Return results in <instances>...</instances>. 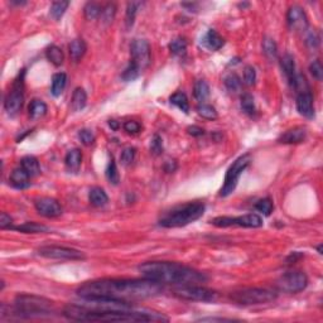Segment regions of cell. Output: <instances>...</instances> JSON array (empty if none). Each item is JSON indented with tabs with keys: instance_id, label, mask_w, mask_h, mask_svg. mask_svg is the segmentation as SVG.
<instances>
[{
	"instance_id": "6da1fadb",
	"label": "cell",
	"mask_w": 323,
	"mask_h": 323,
	"mask_svg": "<svg viewBox=\"0 0 323 323\" xmlns=\"http://www.w3.org/2000/svg\"><path fill=\"white\" fill-rule=\"evenodd\" d=\"M163 291L161 283L150 279H101L92 280L77 289L80 297H100L133 301L146 299L161 294Z\"/></svg>"
},
{
	"instance_id": "7a4b0ae2",
	"label": "cell",
	"mask_w": 323,
	"mask_h": 323,
	"mask_svg": "<svg viewBox=\"0 0 323 323\" xmlns=\"http://www.w3.org/2000/svg\"><path fill=\"white\" fill-rule=\"evenodd\" d=\"M64 316L68 320L79 322H161L168 321V317L154 310L134 309L130 312L121 310H94L79 304H68L64 308Z\"/></svg>"
},
{
	"instance_id": "3957f363",
	"label": "cell",
	"mask_w": 323,
	"mask_h": 323,
	"mask_svg": "<svg viewBox=\"0 0 323 323\" xmlns=\"http://www.w3.org/2000/svg\"><path fill=\"white\" fill-rule=\"evenodd\" d=\"M143 278L150 279L161 284L187 285L205 283L207 275L188 266L168 261H148L139 266Z\"/></svg>"
},
{
	"instance_id": "277c9868",
	"label": "cell",
	"mask_w": 323,
	"mask_h": 323,
	"mask_svg": "<svg viewBox=\"0 0 323 323\" xmlns=\"http://www.w3.org/2000/svg\"><path fill=\"white\" fill-rule=\"evenodd\" d=\"M205 209H206L205 205L201 202H190L182 206H177L162 216L159 220V225L168 228L190 225L202 217Z\"/></svg>"
},
{
	"instance_id": "5b68a950",
	"label": "cell",
	"mask_w": 323,
	"mask_h": 323,
	"mask_svg": "<svg viewBox=\"0 0 323 323\" xmlns=\"http://www.w3.org/2000/svg\"><path fill=\"white\" fill-rule=\"evenodd\" d=\"M53 304L43 297L19 294L14 301V314L22 318H32L51 314Z\"/></svg>"
},
{
	"instance_id": "8992f818",
	"label": "cell",
	"mask_w": 323,
	"mask_h": 323,
	"mask_svg": "<svg viewBox=\"0 0 323 323\" xmlns=\"http://www.w3.org/2000/svg\"><path fill=\"white\" fill-rule=\"evenodd\" d=\"M230 298L241 306H257L275 301L276 293L265 288H244L232 291Z\"/></svg>"
},
{
	"instance_id": "52a82bcc",
	"label": "cell",
	"mask_w": 323,
	"mask_h": 323,
	"mask_svg": "<svg viewBox=\"0 0 323 323\" xmlns=\"http://www.w3.org/2000/svg\"><path fill=\"white\" fill-rule=\"evenodd\" d=\"M250 162L251 155L244 154L239 157V158L230 165V168L226 172L224 186H222L221 191H220V194H221L222 197L228 196V194H231L232 192H234L236 186H238L239 178L242 175V172L247 168V165L250 164Z\"/></svg>"
},
{
	"instance_id": "ba28073f",
	"label": "cell",
	"mask_w": 323,
	"mask_h": 323,
	"mask_svg": "<svg viewBox=\"0 0 323 323\" xmlns=\"http://www.w3.org/2000/svg\"><path fill=\"white\" fill-rule=\"evenodd\" d=\"M173 294L179 299L191 302H212L216 299L215 291L197 284L178 285Z\"/></svg>"
},
{
	"instance_id": "9c48e42d",
	"label": "cell",
	"mask_w": 323,
	"mask_h": 323,
	"mask_svg": "<svg viewBox=\"0 0 323 323\" xmlns=\"http://www.w3.org/2000/svg\"><path fill=\"white\" fill-rule=\"evenodd\" d=\"M24 75H26V72H24V70H22V72H19L18 77L14 80L12 90L5 97L4 106H5V110L10 116L18 114L23 106V101H24Z\"/></svg>"
},
{
	"instance_id": "30bf717a",
	"label": "cell",
	"mask_w": 323,
	"mask_h": 323,
	"mask_svg": "<svg viewBox=\"0 0 323 323\" xmlns=\"http://www.w3.org/2000/svg\"><path fill=\"white\" fill-rule=\"evenodd\" d=\"M150 46L145 39H135L130 46V62L140 73L150 65Z\"/></svg>"
},
{
	"instance_id": "8fae6325",
	"label": "cell",
	"mask_w": 323,
	"mask_h": 323,
	"mask_svg": "<svg viewBox=\"0 0 323 323\" xmlns=\"http://www.w3.org/2000/svg\"><path fill=\"white\" fill-rule=\"evenodd\" d=\"M213 226L217 227H228V226H240V227H261L263 219L257 213H247L238 217H228V216H220L211 221Z\"/></svg>"
},
{
	"instance_id": "7c38bea8",
	"label": "cell",
	"mask_w": 323,
	"mask_h": 323,
	"mask_svg": "<svg viewBox=\"0 0 323 323\" xmlns=\"http://www.w3.org/2000/svg\"><path fill=\"white\" fill-rule=\"evenodd\" d=\"M308 285V278L303 272L293 270L283 274L276 282V287L287 293H299Z\"/></svg>"
},
{
	"instance_id": "4fadbf2b",
	"label": "cell",
	"mask_w": 323,
	"mask_h": 323,
	"mask_svg": "<svg viewBox=\"0 0 323 323\" xmlns=\"http://www.w3.org/2000/svg\"><path fill=\"white\" fill-rule=\"evenodd\" d=\"M38 255L47 259L56 260H83L85 254L82 251L65 246H43L38 249Z\"/></svg>"
},
{
	"instance_id": "5bb4252c",
	"label": "cell",
	"mask_w": 323,
	"mask_h": 323,
	"mask_svg": "<svg viewBox=\"0 0 323 323\" xmlns=\"http://www.w3.org/2000/svg\"><path fill=\"white\" fill-rule=\"evenodd\" d=\"M34 207L39 215L48 217V219L58 217V216H61V213H62V207H61L60 203L54 200V198H51V197H41V198H37L34 202Z\"/></svg>"
},
{
	"instance_id": "9a60e30c",
	"label": "cell",
	"mask_w": 323,
	"mask_h": 323,
	"mask_svg": "<svg viewBox=\"0 0 323 323\" xmlns=\"http://www.w3.org/2000/svg\"><path fill=\"white\" fill-rule=\"evenodd\" d=\"M287 22L291 31L297 32H306L308 29V18L304 13V10L298 5H293L289 8L287 13Z\"/></svg>"
},
{
	"instance_id": "2e32d148",
	"label": "cell",
	"mask_w": 323,
	"mask_h": 323,
	"mask_svg": "<svg viewBox=\"0 0 323 323\" xmlns=\"http://www.w3.org/2000/svg\"><path fill=\"white\" fill-rule=\"evenodd\" d=\"M298 113L302 116L312 119L314 116V105H313V96L310 92H303V94H298L297 101H295Z\"/></svg>"
},
{
	"instance_id": "e0dca14e",
	"label": "cell",
	"mask_w": 323,
	"mask_h": 323,
	"mask_svg": "<svg viewBox=\"0 0 323 323\" xmlns=\"http://www.w3.org/2000/svg\"><path fill=\"white\" fill-rule=\"evenodd\" d=\"M306 138H307V131H306V129L302 127H295L293 128V129L287 130V131L279 138L278 142L283 143V144H298V143L304 142Z\"/></svg>"
},
{
	"instance_id": "ac0fdd59",
	"label": "cell",
	"mask_w": 323,
	"mask_h": 323,
	"mask_svg": "<svg viewBox=\"0 0 323 323\" xmlns=\"http://www.w3.org/2000/svg\"><path fill=\"white\" fill-rule=\"evenodd\" d=\"M224 43H225L224 38L213 29H210L202 38L203 47L210 49V51H219L220 48L224 46Z\"/></svg>"
},
{
	"instance_id": "d6986e66",
	"label": "cell",
	"mask_w": 323,
	"mask_h": 323,
	"mask_svg": "<svg viewBox=\"0 0 323 323\" xmlns=\"http://www.w3.org/2000/svg\"><path fill=\"white\" fill-rule=\"evenodd\" d=\"M29 176L22 167L19 168H16L12 175H10V183L13 184L14 187L18 188V190H24V188H28L31 186V182H29Z\"/></svg>"
},
{
	"instance_id": "ffe728a7",
	"label": "cell",
	"mask_w": 323,
	"mask_h": 323,
	"mask_svg": "<svg viewBox=\"0 0 323 323\" xmlns=\"http://www.w3.org/2000/svg\"><path fill=\"white\" fill-rule=\"evenodd\" d=\"M65 163H66V167L68 171H79L80 167H81V163H82V153H81V150L77 148L68 150V153L66 154V158H65Z\"/></svg>"
},
{
	"instance_id": "44dd1931",
	"label": "cell",
	"mask_w": 323,
	"mask_h": 323,
	"mask_svg": "<svg viewBox=\"0 0 323 323\" xmlns=\"http://www.w3.org/2000/svg\"><path fill=\"white\" fill-rule=\"evenodd\" d=\"M20 167L28 173L29 177H37L41 175V165H39L38 159L33 155H27L20 161Z\"/></svg>"
},
{
	"instance_id": "7402d4cb",
	"label": "cell",
	"mask_w": 323,
	"mask_h": 323,
	"mask_svg": "<svg viewBox=\"0 0 323 323\" xmlns=\"http://www.w3.org/2000/svg\"><path fill=\"white\" fill-rule=\"evenodd\" d=\"M280 66H282L283 72H284L285 77H287V80H288L291 86V83H293L295 79V75H297L295 73L294 58L291 57V54H284L282 60H280Z\"/></svg>"
},
{
	"instance_id": "603a6c76",
	"label": "cell",
	"mask_w": 323,
	"mask_h": 323,
	"mask_svg": "<svg viewBox=\"0 0 323 323\" xmlns=\"http://www.w3.org/2000/svg\"><path fill=\"white\" fill-rule=\"evenodd\" d=\"M68 49H70V56L75 62H79L81 58L83 57V54L86 53V43L82 38H76L73 39L72 42L68 46Z\"/></svg>"
},
{
	"instance_id": "cb8c5ba5",
	"label": "cell",
	"mask_w": 323,
	"mask_h": 323,
	"mask_svg": "<svg viewBox=\"0 0 323 323\" xmlns=\"http://www.w3.org/2000/svg\"><path fill=\"white\" fill-rule=\"evenodd\" d=\"M90 203L95 207H102L109 202V197L102 188L92 187L89 194Z\"/></svg>"
},
{
	"instance_id": "d4e9b609",
	"label": "cell",
	"mask_w": 323,
	"mask_h": 323,
	"mask_svg": "<svg viewBox=\"0 0 323 323\" xmlns=\"http://www.w3.org/2000/svg\"><path fill=\"white\" fill-rule=\"evenodd\" d=\"M87 104V95L82 87H77L72 94V100H71V109L73 111H81Z\"/></svg>"
},
{
	"instance_id": "484cf974",
	"label": "cell",
	"mask_w": 323,
	"mask_h": 323,
	"mask_svg": "<svg viewBox=\"0 0 323 323\" xmlns=\"http://www.w3.org/2000/svg\"><path fill=\"white\" fill-rule=\"evenodd\" d=\"M46 57H47V60L56 67L61 66L65 61V56L62 49L54 45L49 46V47L47 48V51H46Z\"/></svg>"
},
{
	"instance_id": "4316f807",
	"label": "cell",
	"mask_w": 323,
	"mask_h": 323,
	"mask_svg": "<svg viewBox=\"0 0 323 323\" xmlns=\"http://www.w3.org/2000/svg\"><path fill=\"white\" fill-rule=\"evenodd\" d=\"M67 83V76L66 73L60 72L56 73L52 79V87H51V92L53 96H60L62 92H64L65 87H66Z\"/></svg>"
},
{
	"instance_id": "83f0119b",
	"label": "cell",
	"mask_w": 323,
	"mask_h": 323,
	"mask_svg": "<svg viewBox=\"0 0 323 323\" xmlns=\"http://www.w3.org/2000/svg\"><path fill=\"white\" fill-rule=\"evenodd\" d=\"M169 101H171V104L177 106L179 110L183 111L184 114H188V111H190V104H188L187 95H186L184 92L182 91L175 92V94L169 97Z\"/></svg>"
},
{
	"instance_id": "f1b7e54d",
	"label": "cell",
	"mask_w": 323,
	"mask_h": 323,
	"mask_svg": "<svg viewBox=\"0 0 323 323\" xmlns=\"http://www.w3.org/2000/svg\"><path fill=\"white\" fill-rule=\"evenodd\" d=\"M194 97H196L197 101H200L201 104H203V101L209 97L210 86H209V83L205 81V80H198V81L194 83Z\"/></svg>"
},
{
	"instance_id": "f546056e",
	"label": "cell",
	"mask_w": 323,
	"mask_h": 323,
	"mask_svg": "<svg viewBox=\"0 0 323 323\" xmlns=\"http://www.w3.org/2000/svg\"><path fill=\"white\" fill-rule=\"evenodd\" d=\"M46 113H47V105L42 101V100L34 98V100L31 102V105H29V116H31V119H33V120L42 117Z\"/></svg>"
},
{
	"instance_id": "4dcf8cb0",
	"label": "cell",
	"mask_w": 323,
	"mask_h": 323,
	"mask_svg": "<svg viewBox=\"0 0 323 323\" xmlns=\"http://www.w3.org/2000/svg\"><path fill=\"white\" fill-rule=\"evenodd\" d=\"M12 228L16 230V231L26 232V234H39V232L48 231V228L45 225H39L37 222H26L23 225L16 226V227Z\"/></svg>"
},
{
	"instance_id": "1f68e13d",
	"label": "cell",
	"mask_w": 323,
	"mask_h": 323,
	"mask_svg": "<svg viewBox=\"0 0 323 323\" xmlns=\"http://www.w3.org/2000/svg\"><path fill=\"white\" fill-rule=\"evenodd\" d=\"M102 13V8L100 4L97 3H87L83 8V14H85V18L87 20H95L96 18L101 16Z\"/></svg>"
},
{
	"instance_id": "d6a6232c",
	"label": "cell",
	"mask_w": 323,
	"mask_h": 323,
	"mask_svg": "<svg viewBox=\"0 0 323 323\" xmlns=\"http://www.w3.org/2000/svg\"><path fill=\"white\" fill-rule=\"evenodd\" d=\"M70 7V1H54L51 5V16L54 20H60L66 13L67 8Z\"/></svg>"
},
{
	"instance_id": "836d02e7",
	"label": "cell",
	"mask_w": 323,
	"mask_h": 323,
	"mask_svg": "<svg viewBox=\"0 0 323 323\" xmlns=\"http://www.w3.org/2000/svg\"><path fill=\"white\" fill-rule=\"evenodd\" d=\"M169 49L175 56L178 57H183L186 52H187V42L183 38H176L169 43Z\"/></svg>"
},
{
	"instance_id": "e575fe53",
	"label": "cell",
	"mask_w": 323,
	"mask_h": 323,
	"mask_svg": "<svg viewBox=\"0 0 323 323\" xmlns=\"http://www.w3.org/2000/svg\"><path fill=\"white\" fill-rule=\"evenodd\" d=\"M225 86L230 92H238L241 90L242 81H241V79L236 73L231 72L225 77Z\"/></svg>"
},
{
	"instance_id": "d590c367",
	"label": "cell",
	"mask_w": 323,
	"mask_h": 323,
	"mask_svg": "<svg viewBox=\"0 0 323 323\" xmlns=\"http://www.w3.org/2000/svg\"><path fill=\"white\" fill-rule=\"evenodd\" d=\"M140 7H142V3H140V1H131V3L128 4L127 16H125V23H127L128 28L133 27L136 13H138V10H139Z\"/></svg>"
},
{
	"instance_id": "8d00e7d4",
	"label": "cell",
	"mask_w": 323,
	"mask_h": 323,
	"mask_svg": "<svg viewBox=\"0 0 323 323\" xmlns=\"http://www.w3.org/2000/svg\"><path fill=\"white\" fill-rule=\"evenodd\" d=\"M197 113L200 116H202L203 119H207V120H215L217 119V111L213 108L212 105L209 104H201L197 106Z\"/></svg>"
},
{
	"instance_id": "74e56055",
	"label": "cell",
	"mask_w": 323,
	"mask_h": 323,
	"mask_svg": "<svg viewBox=\"0 0 323 323\" xmlns=\"http://www.w3.org/2000/svg\"><path fill=\"white\" fill-rule=\"evenodd\" d=\"M263 52L266 57L269 60H274L278 54V48H276V43L274 42V39L269 38V37H265L263 41Z\"/></svg>"
},
{
	"instance_id": "f35d334b",
	"label": "cell",
	"mask_w": 323,
	"mask_h": 323,
	"mask_svg": "<svg viewBox=\"0 0 323 323\" xmlns=\"http://www.w3.org/2000/svg\"><path fill=\"white\" fill-rule=\"evenodd\" d=\"M105 175H106V178H108V181L110 182L111 184H115V186H116V184L119 183V181H120V176H119L116 163H115V161L113 158H111V161L109 162L108 168H106Z\"/></svg>"
},
{
	"instance_id": "ab89813d",
	"label": "cell",
	"mask_w": 323,
	"mask_h": 323,
	"mask_svg": "<svg viewBox=\"0 0 323 323\" xmlns=\"http://www.w3.org/2000/svg\"><path fill=\"white\" fill-rule=\"evenodd\" d=\"M241 109L247 115L255 114V102L250 94H244L241 96Z\"/></svg>"
},
{
	"instance_id": "60d3db41",
	"label": "cell",
	"mask_w": 323,
	"mask_h": 323,
	"mask_svg": "<svg viewBox=\"0 0 323 323\" xmlns=\"http://www.w3.org/2000/svg\"><path fill=\"white\" fill-rule=\"evenodd\" d=\"M273 207H274L273 206V201L270 200L269 197L261 198V200H259L257 203H255V210L265 216H269L270 213H272Z\"/></svg>"
},
{
	"instance_id": "b9f144b4",
	"label": "cell",
	"mask_w": 323,
	"mask_h": 323,
	"mask_svg": "<svg viewBox=\"0 0 323 323\" xmlns=\"http://www.w3.org/2000/svg\"><path fill=\"white\" fill-rule=\"evenodd\" d=\"M115 13H116V7H115V4H106L104 8H102V20L104 23L109 24L114 20L115 18Z\"/></svg>"
},
{
	"instance_id": "7bdbcfd3",
	"label": "cell",
	"mask_w": 323,
	"mask_h": 323,
	"mask_svg": "<svg viewBox=\"0 0 323 323\" xmlns=\"http://www.w3.org/2000/svg\"><path fill=\"white\" fill-rule=\"evenodd\" d=\"M307 31H306V32H307ZM306 45H307V47L310 48V49H314V48L320 46V35H318V33H317L316 31L307 32V35H306Z\"/></svg>"
},
{
	"instance_id": "ee69618b",
	"label": "cell",
	"mask_w": 323,
	"mask_h": 323,
	"mask_svg": "<svg viewBox=\"0 0 323 323\" xmlns=\"http://www.w3.org/2000/svg\"><path fill=\"white\" fill-rule=\"evenodd\" d=\"M79 138H80V140L82 142V144H85V145H87V146L92 145V144L95 143V135H94V133H92L91 130H87V129L80 130Z\"/></svg>"
},
{
	"instance_id": "f6af8a7d",
	"label": "cell",
	"mask_w": 323,
	"mask_h": 323,
	"mask_svg": "<svg viewBox=\"0 0 323 323\" xmlns=\"http://www.w3.org/2000/svg\"><path fill=\"white\" fill-rule=\"evenodd\" d=\"M150 152L154 155H161L163 153V140L158 134L153 136L152 143H150Z\"/></svg>"
},
{
	"instance_id": "bcb514c9",
	"label": "cell",
	"mask_w": 323,
	"mask_h": 323,
	"mask_svg": "<svg viewBox=\"0 0 323 323\" xmlns=\"http://www.w3.org/2000/svg\"><path fill=\"white\" fill-rule=\"evenodd\" d=\"M134 157H135V149L129 146V148H125L123 150L120 155V161L124 165H129L133 163Z\"/></svg>"
},
{
	"instance_id": "7dc6e473",
	"label": "cell",
	"mask_w": 323,
	"mask_h": 323,
	"mask_svg": "<svg viewBox=\"0 0 323 323\" xmlns=\"http://www.w3.org/2000/svg\"><path fill=\"white\" fill-rule=\"evenodd\" d=\"M309 71L312 73V76L314 77L316 80L321 81L323 79V67L322 64H321L320 61H313L312 64L309 65Z\"/></svg>"
},
{
	"instance_id": "c3c4849f",
	"label": "cell",
	"mask_w": 323,
	"mask_h": 323,
	"mask_svg": "<svg viewBox=\"0 0 323 323\" xmlns=\"http://www.w3.org/2000/svg\"><path fill=\"white\" fill-rule=\"evenodd\" d=\"M257 81V72L254 70V67L246 66L244 70V82L247 86H253Z\"/></svg>"
},
{
	"instance_id": "681fc988",
	"label": "cell",
	"mask_w": 323,
	"mask_h": 323,
	"mask_svg": "<svg viewBox=\"0 0 323 323\" xmlns=\"http://www.w3.org/2000/svg\"><path fill=\"white\" fill-rule=\"evenodd\" d=\"M140 72L138 70H136L135 67H133L131 65L129 64V66L125 68V71L123 72V75H121V79L124 80V81H127V82H129V81H134V80L136 79V77L139 76Z\"/></svg>"
},
{
	"instance_id": "f907efd6",
	"label": "cell",
	"mask_w": 323,
	"mask_h": 323,
	"mask_svg": "<svg viewBox=\"0 0 323 323\" xmlns=\"http://www.w3.org/2000/svg\"><path fill=\"white\" fill-rule=\"evenodd\" d=\"M124 130L129 134H136L140 131V124L134 120H128L124 123Z\"/></svg>"
},
{
	"instance_id": "816d5d0a",
	"label": "cell",
	"mask_w": 323,
	"mask_h": 323,
	"mask_svg": "<svg viewBox=\"0 0 323 323\" xmlns=\"http://www.w3.org/2000/svg\"><path fill=\"white\" fill-rule=\"evenodd\" d=\"M12 224H13V219L7 212H1V215H0V228L5 230L8 227H12Z\"/></svg>"
},
{
	"instance_id": "f5cc1de1",
	"label": "cell",
	"mask_w": 323,
	"mask_h": 323,
	"mask_svg": "<svg viewBox=\"0 0 323 323\" xmlns=\"http://www.w3.org/2000/svg\"><path fill=\"white\" fill-rule=\"evenodd\" d=\"M187 131L192 136H202L205 134V130L200 127H196V125H192V127L188 128Z\"/></svg>"
},
{
	"instance_id": "db71d44e",
	"label": "cell",
	"mask_w": 323,
	"mask_h": 323,
	"mask_svg": "<svg viewBox=\"0 0 323 323\" xmlns=\"http://www.w3.org/2000/svg\"><path fill=\"white\" fill-rule=\"evenodd\" d=\"M109 125L113 130H117L119 129V123L116 120H109Z\"/></svg>"
},
{
	"instance_id": "11a10c76",
	"label": "cell",
	"mask_w": 323,
	"mask_h": 323,
	"mask_svg": "<svg viewBox=\"0 0 323 323\" xmlns=\"http://www.w3.org/2000/svg\"><path fill=\"white\" fill-rule=\"evenodd\" d=\"M317 250H318V254H321V255H322V245H320V246L317 247Z\"/></svg>"
}]
</instances>
